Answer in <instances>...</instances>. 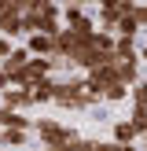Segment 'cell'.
I'll return each mask as SVG.
<instances>
[{"mask_svg": "<svg viewBox=\"0 0 147 151\" xmlns=\"http://www.w3.org/2000/svg\"><path fill=\"white\" fill-rule=\"evenodd\" d=\"M29 140V133L22 129H0V147H22Z\"/></svg>", "mask_w": 147, "mask_h": 151, "instance_id": "9", "label": "cell"}, {"mask_svg": "<svg viewBox=\"0 0 147 151\" xmlns=\"http://www.w3.org/2000/svg\"><path fill=\"white\" fill-rule=\"evenodd\" d=\"M51 103H59V107H70V111H85L92 107V92H88L85 78H66V81H55V96H51Z\"/></svg>", "mask_w": 147, "mask_h": 151, "instance_id": "1", "label": "cell"}, {"mask_svg": "<svg viewBox=\"0 0 147 151\" xmlns=\"http://www.w3.org/2000/svg\"><path fill=\"white\" fill-rule=\"evenodd\" d=\"M121 100H129V85H121V81L103 92V103H121Z\"/></svg>", "mask_w": 147, "mask_h": 151, "instance_id": "10", "label": "cell"}, {"mask_svg": "<svg viewBox=\"0 0 147 151\" xmlns=\"http://www.w3.org/2000/svg\"><path fill=\"white\" fill-rule=\"evenodd\" d=\"M0 100H4L7 111H19V114H26V107H33L29 88H4V92H0Z\"/></svg>", "mask_w": 147, "mask_h": 151, "instance_id": "3", "label": "cell"}, {"mask_svg": "<svg viewBox=\"0 0 147 151\" xmlns=\"http://www.w3.org/2000/svg\"><path fill=\"white\" fill-rule=\"evenodd\" d=\"M96 151H136V147H121V144L110 140V144H96Z\"/></svg>", "mask_w": 147, "mask_h": 151, "instance_id": "12", "label": "cell"}, {"mask_svg": "<svg viewBox=\"0 0 147 151\" xmlns=\"http://www.w3.org/2000/svg\"><path fill=\"white\" fill-rule=\"evenodd\" d=\"M11 48H15V44H11V41H7V37H0V63H4V59H7V55H11Z\"/></svg>", "mask_w": 147, "mask_h": 151, "instance_id": "13", "label": "cell"}, {"mask_svg": "<svg viewBox=\"0 0 147 151\" xmlns=\"http://www.w3.org/2000/svg\"><path fill=\"white\" fill-rule=\"evenodd\" d=\"M29 59H33V55H29V52H26V48H11V55H7V59H4V63H0V70H4V78H7V81H11V78H15V74H19V70H22V66H26V63H29Z\"/></svg>", "mask_w": 147, "mask_h": 151, "instance_id": "4", "label": "cell"}, {"mask_svg": "<svg viewBox=\"0 0 147 151\" xmlns=\"http://www.w3.org/2000/svg\"><path fill=\"white\" fill-rule=\"evenodd\" d=\"M140 63H147V44H143V48H140Z\"/></svg>", "mask_w": 147, "mask_h": 151, "instance_id": "14", "label": "cell"}, {"mask_svg": "<svg viewBox=\"0 0 147 151\" xmlns=\"http://www.w3.org/2000/svg\"><path fill=\"white\" fill-rule=\"evenodd\" d=\"M125 122L132 125V133H136V140H140V137L147 140V107H136V103H132V111H129V118H125Z\"/></svg>", "mask_w": 147, "mask_h": 151, "instance_id": "7", "label": "cell"}, {"mask_svg": "<svg viewBox=\"0 0 147 151\" xmlns=\"http://www.w3.org/2000/svg\"><path fill=\"white\" fill-rule=\"evenodd\" d=\"M129 100L136 103V107H147V78H140L136 85L129 88Z\"/></svg>", "mask_w": 147, "mask_h": 151, "instance_id": "11", "label": "cell"}, {"mask_svg": "<svg viewBox=\"0 0 147 151\" xmlns=\"http://www.w3.org/2000/svg\"><path fill=\"white\" fill-rule=\"evenodd\" d=\"M0 129H22V133H33V122H29L26 114H19V111L0 107Z\"/></svg>", "mask_w": 147, "mask_h": 151, "instance_id": "5", "label": "cell"}, {"mask_svg": "<svg viewBox=\"0 0 147 151\" xmlns=\"http://www.w3.org/2000/svg\"><path fill=\"white\" fill-rule=\"evenodd\" d=\"M114 144H121V147H136V133H132V125L125 122V118H118V122H114Z\"/></svg>", "mask_w": 147, "mask_h": 151, "instance_id": "8", "label": "cell"}, {"mask_svg": "<svg viewBox=\"0 0 147 151\" xmlns=\"http://www.w3.org/2000/svg\"><path fill=\"white\" fill-rule=\"evenodd\" d=\"M33 133L41 137V147H66L70 151V144L77 140V133L70 129L66 122H59V118H41V122H33Z\"/></svg>", "mask_w": 147, "mask_h": 151, "instance_id": "2", "label": "cell"}, {"mask_svg": "<svg viewBox=\"0 0 147 151\" xmlns=\"http://www.w3.org/2000/svg\"><path fill=\"white\" fill-rule=\"evenodd\" d=\"M51 96H55V78H44V81H37V85L29 88L33 107H37V103H51Z\"/></svg>", "mask_w": 147, "mask_h": 151, "instance_id": "6", "label": "cell"}]
</instances>
